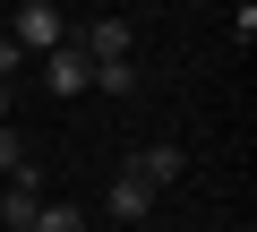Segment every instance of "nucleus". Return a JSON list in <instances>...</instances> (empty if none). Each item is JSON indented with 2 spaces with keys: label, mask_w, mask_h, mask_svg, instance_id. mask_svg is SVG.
Here are the masks:
<instances>
[{
  "label": "nucleus",
  "mask_w": 257,
  "mask_h": 232,
  "mask_svg": "<svg viewBox=\"0 0 257 232\" xmlns=\"http://www.w3.org/2000/svg\"><path fill=\"white\" fill-rule=\"evenodd\" d=\"M9 43H18V52H43V60H52V52L69 43V18L52 9V0H26V9L9 18Z\"/></svg>",
  "instance_id": "f257e3e1"
},
{
  "label": "nucleus",
  "mask_w": 257,
  "mask_h": 232,
  "mask_svg": "<svg viewBox=\"0 0 257 232\" xmlns=\"http://www.w3.org/2000/svg\"><path fill=\"white\" fill-rule=\"evenodd\" d=\"M35 215H43V164H26L0 189V232H35Z\"/></svg>",
  "instance_id": "f03ea898"
},
{
  "label": "nucleus",
  "mask_w": 257,
  "mask_h": 232,
  "mask_svg": "<svg viewBox=\"0 0 257 232\" xmlns=\"http://www.w3.org/2000/svg\"><path fill=\"white\" fill-rule=\"evenodd\" d=\"M69 43H77V52H86V60L103 69V60H128V43H138V26H128V18H94V26H86V35H69Z\"/></svg>",
  "instance_id": "7ed1b4c3"
},
{
  "label": "nucleus",
  "mask_w": 257,
  "mask_h": 232,
  "mask_svg": "<svg viewBox=\"0 0 257 232\" xmlns=\"http://www.w3.org/2000/svg\"><path fill=\"white\" fill-rule=\"evenodd\" d=\"M43 86H52V95H86V86H94V60H86L77 43H60V52L43 60Z\"/></svg>",
  "instance_id": "20e7f679"
},
{
  "label": "nucleus",
  "mask_w": 257,
  "mask_h": 232,
  "mask_svg": "<svg viewBox=\"0 0 257 232\" xmlns=\"http://www.w3.org/2000/svg\"><path fill=\"white\" fill-rule=\"evenodd\" d=\"M103 206H111V223H146V215H155V189H146L138 172H120V181L103 189Z\"/></svg>",
  "instance_id": "39448f33"
},
{
  "label": "nucleus",
  "mask_w": 257,
  "mask_h": 232,
  "mask_svg": "<svg viewBox=\"0 0 257 232\" xmlns=\"http://www.w3.org/2000/svg\"><path fill=\"white\" fill-rule=\"evenodd\" d=\"M128 172H138V181H146V189H172V181H180V172H189V155H180V146H172V138H163V146H146V155H128Z\"/></svg>",
  "instance_id": "423d86ee"
},
{
  "label": "nucleus",
  "mask_w": 257,
  "mask_h": 232,
  "mask_svg": "<svg viewBox=\"0 0 257 232\" xmlns=\"http://www.w3.org/2000/svg\"><path fill=\"white\" fill-rule=\"evenodd\" d=\"M94 86H103V95H138V60H103Z\"/></svg>",
  "instance_id": "0eeeda50"
},
{
  "label": "nucleus",
  "mask_w": 257,
  "mask_h": 232,
  "mask_svg": "<svg viewBox=\"0 0 257 232\" xmlns=\"http://www.w3.org/2000/svg\"><path fill=\"white\" fill-rule=\"evenodd\" d=\"M35 232H86V215H77V206H60V198H43V215H35Z\"/></svg>",
  "instance_id": "6e6552de"
},
{
  "label": "nucleus",
  "mask_w": 257,
  "mask_h": 232,
  "mask_svg": "<svg viewBox=\"0 0 257 232\" xmlns=\"http://www.w3.org/2000/svg\"><path fill=\"white\" fill-rule=\"evenodd\" d=\"M0 172H9V181L26 172V138H18V129H0Z\"/></svg>",
  "instance_id": "1a4fd4ad"
},
{
  "label": "nucleus",
  "mask_w": 257,
  "mask_h": 232,
  "mask_svg": "<svg viewBox=\"0 0 257 232\" xmlns=\"http://www.w3.org/2000/svg\"><path fill=\"white\" fill-rule=\"evenodd\" d=\"M18 60H26V52H18L9 35H0V86H9V78H18Z\"/></svg>",
  "instance_id": "9d476101"
},
{
  "label": "nucleus",
  "mask_w": 257,
  "mask_h": 232,
  "mask_svg": "<svg viewBox=\"0 0 257 232\" xmlns=\"http://www.w3.org/2000/svg\"><path fill=\"white\" fill-rule=\"evenodd\" d=\"M0 129H9V86H0Z\"/></svg>",
  "instance_id": "9b49d317"
}]
</instances>
